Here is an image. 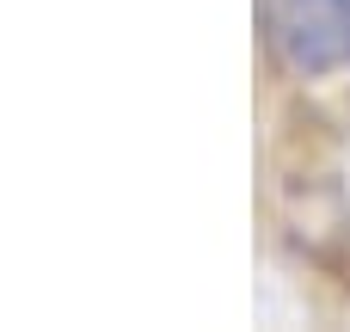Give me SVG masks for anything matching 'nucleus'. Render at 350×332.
<instances>
[{"instance_id": "f257e3e1", "label": "nucleus", "mask_w": 350, "mask_h": 332, "mask_svg": "<svg viewBox=\"0 0 350 332\" xmlns=\"http://www.w3.org/2000/svg\"><path fill=\"white\" fill-rule=\"evenodd\" d=\"M271 25L301 68L350 62V0H271Z\"/></svg>"}]
</instances>
